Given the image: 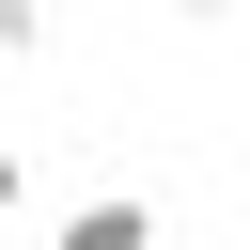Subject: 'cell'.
Returning <instances> with one entry per match:
<instances>
[{"mask_svg":"<svg viewBox=\"0 0 250 250\" xmlns=\"http://www.w3.org/2000/svg\"><path fill=\"white\" fill-rule=\"evenodd\" d=\"M47 250H156V203H141V188H94V203H62Z\"/></svg>","mask_w":250,"mask_h":250,"instance_id":"1","label":"cell"},{"mask_svg":"<svg viewBox=\"0 0 250 250\" xmlns=\"http://www.w3.org/2000/svg\"><path fill=\"white\" fill-rule=\"evenodd\" d=\"M172 16H234V0H172Z\"/></svg>","mask_w":250,"mask_h":250,"instance_id":"3","label":"cell"},{"mask_svg":"<svg viewBox=\"0 0 250 250\" xmlns=\"http://www.w3.org/2000/svg\"><path fill=\"white\" fill-rule=\"evenodd\" d=\"M16 219H31V156L0 141V234H16Z\"/></svg>","mask_w":250,"mask_h":250,"instance_id":"2","label":"cell"}]
</instances>
